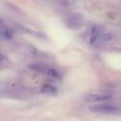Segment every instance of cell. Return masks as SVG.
<instances>
[{
  "label": "cell",
  "instance_id": "cell-1",
  "mask_svg": "<svg viewBox=\"0 0 121 121\" xmlns=\"http://www.w3.org/2000/svg\"><path fill=\"white\" fill-rule=\"evenodd\" d=\"M89 111L96 114H104V115H114L118 114L120 109L116 105L107 104V103H97L89 106Z\"/></svg>",
  "mask_w": 121,
  "mask_h": 121
},
{
  "label": "cell",
  "instance_id": "cell-2",
  "mask_svg": "<svg viewBox=\"0 0 121 121\" xmlns=\"http://www.w3.org/2000/svg\"><path fill=\"white\" fill-rule=\"evenodd\" d=\"M113 36L108 33H102V32H94L90 37V44L92 46H102L106 43L111 42Z\"/></svg>",
  "mask_w": 121,
  "mask_h": 121
},
{
  "label": "cell",
  "instance_id": "cell-3",
  "mask_svg": "<svg viewBox=\"0 0 121 121\" xmlns=\"http://www.w3.org/2000/svg\"><path fill=\"white\" fill-rule=\"evenodd\" d=\"M111 99V95L106 94V92H91V94H88L84 97V100L86 102L89 103H99V102H103V101H106Z\"/></svg>",
  "mask_w": 121,
  "mask_h": 121
},
{
  "label": "cell",
  "instance_id": "cell-4",
  "mask_svg": "<svg viewBox=\"0 0 121 121\" xmlns=\"http://www.w3.org/2000/svg\"><path fill=\"white\" fill-rule=\"evenodd\" d=\"M0 37L3 39H11L13 37V32L1 23H0Z\"/></svg>",
  "mask_w": 121,
  "mask_h": 121
},
{
  "label": "cell",
  "instance_id": "cell-5",
  "mask_svg": "<svg viewBox=\"0 0 121 121\" xmlns=\"http://www.w3.org/2000/svg\"><path fill=\"white\" fill-rule=\"evenodd\" d=\"M42 92L46 95H55L57 92V88L54 85H51V84H46L42 87Z\"/></svg>",
  "mask_w": 121,
  "mask_h": 121
},
{
  "label": "cell",
  "instance_id": "cell-6",
  "mask_svg": "<svg viewBox=\"0 0 121 121\" xmlns=\"http://www.w3.org/2000/svg\"><path fill=\"white\" fill-rule=\"evenodd\" d=\"M30 69H32V70L34 71H37V72H45L46 73L47 71V67L44 66V65H40V64H33V65H30L29 66Z\"/></svg>",
  "mask_w": 121,
  "mask_h": 121
},
{
  "label": "cell",
  "instance_id": "cell-7",
  "mask_svg": "<svg viewBox=\"0 0 121 121\" xmlns=\"http://www.w3.org/2000/svg\"><path fill=\"white\" fill-rule=\"evenodd\" d=\"M46 74L50 78H53V79H60V74L57 70L53 68H48L46 71Z\"/></svg>",
  "mask_w": 121,
  "mask_h": 121
},
{
  "label": "cell",
  "instance_id": "cell-8",
  "mask_svg": "<svg viewBox=\"0 0 121 121\" xmlns=\"http://www.w3.org/2000/svg\"><path fill=\"white\" fill-rule=\"evenodd\" d=\"M4 60V55L0 53V62H2V60Z\"/></svg>",
  "mask_w": 121,
  "mask_h": 121
}]
</instances>
